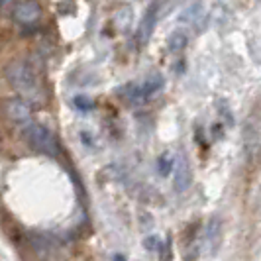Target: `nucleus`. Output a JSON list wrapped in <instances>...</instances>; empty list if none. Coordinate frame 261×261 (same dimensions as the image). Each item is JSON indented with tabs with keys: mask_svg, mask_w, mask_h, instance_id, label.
<instances>
[{
	"mask_svg": "<svg viewBox=\"0 0 261 261\" xmlns=\"http://www.w3.org/2000/svg\"><path fill=\"white\" fill-rule=\"evenodd\" d=\"M157 12H159V4H151L147 10H145L144 18L140 22V28H138V41L144 45L149 41L151 34H153V28H155L157 22Z\"/></svg>",
	"mask_w": 261,
	"mask_h": 261,
	"instance_id": "nucleus-6",
	"label": "nucleus"
},
{
	"mask_svg": "<svg viewBox=\"0 0 261 261\" xmlns=\"http://www.w3.org/2000/svg\"><path fill=\"white\" fill-rule=\"evenodd\" d=\"M157 169H159V175L169 177L171 171L175 169V159H173L169 153H163V155L157 159Z\"/></svg>",
	"mask_w": 261,
	"mask_h": 261,
	"instance_id": "nucleus-9",
	"label": "nucleus"
},
{
	"mask_svg": "<svg viewBox=\"0 0 261 261\" xmlns=\"http://www.w3.org/2000/svg\"><path fill=\"white\" fill-rule=\"evenodd\" d=\"M145 248L149 251H161V242L157 238H147L145 240Z\"/></svg>",
	"mask_w": 261,
	"mask_h": 261,
	"instance_id": "nucleus-11",
	"label": "nucleus"
},
{
	"mask_svg": "<svg viewBox=\"0 0 261 261\" xmlns=\"http://www.w3.org/2000/svg\"><path fill=\"white\" fill-rule=\"evenodd\" d=\"M187 43H189V38H187V34H185L183 30H177V32H173L169 36V49L171 51H183L185 47H187Z\"/></svg>",
	"mask_w": 261,
	"mask_h": 261,
	"instance_id": "nucleus-8",
	"label": "nucleus"
},
{
	"mask_svg": "<svg viewBox=\"0 0 261 261\" xmlns=\"http://www.w3.org/2000/svg\"><path fill=\"white\" fill-rule=\"evenodd\" d=\"M161 89H163V77L157 73V75H151L147 81H144L142 85H128L124 92L132 102H145L149 96H153Z\"/></svg>",
	"mask_w": 261,
	"mask_h": 261,
	"instance_id": "nucleus-3",
	"label": "nucleus"
},
{
	"mask_svg": "<svg viewBox=\"0 0 261 261\" xmlns=\"http://www.w3.org/2000/svg\"><path fill=\"white\" fill-rule=\"evenodd\" d=\"M114 261H126V257H124V255H120V253H118V255H114Z\"/></svg>",
	"mask_w": 261,
	"mask_h": 261,
	"instance_id": "nucleus-12",
	"label": "nucleus"
},
{
	"mask_svg": "<svg viewBox=\"0 0 261 261\" xmlns=\"http://www.w3.org/2000/svg\"><path fill=\"white\" fill-rule=\"evenodd\" d=\"M8 2H12V0H4V4H8Z\"/></svg>",
	"mask_w": 261,
	"mask_h": 261,
	"instance_id": "nucleus-13",
	"label": "nucleus"
},
{
	"mask_svg": "<svg viewBox=\"0 0 261 261\" xmlns=\"http://www.w3.org/2000/svg\"><path fill=\"white\" fill-rule=\"evenodd\" d=\"M175 189L179 191V193H183L185 189L191 185V173H189V165L181 161L177 167H175Z\"/></svg>",
	"mask_w": 261,
	"mask_h": 261,
	"instance_id": "nucleus-7",
	"label": "nucleus"
},
{
	"mask_svg": "<svg viewBox=\"0 0 261 261\" xmlns=\"http://www.w3.org/2000/svg\"><path fill=\"white\" fill-rule=\"evenodd\" d=\"M75 106H77L79 110L87 112V110H92V108H94V102H92L91 98H87V96H77V98H75Z\"/></svg>",
	"mask_w": 261,
	"mask_h": 261,
	"instance_id": "nucleus-10",
	"label": "nucleus"
},
{
	"mask_svg": "<svg viewBox=\"0 0 261 261\" xmlns=\"http://www.w3.org/2000/svg\"><path fill=\"white\" fill-rule=\"evenodd\" d=\"M4 77L10 83L14 91L18 92L30 108H39L45 102V94L39 85V79L34 71V67L28 61H12L4 69Z\"/></svg>",
	"mask_w": 261,
	"mask_h": 261,
	"instance_id": "nucleus-1",
	"label": "nucleus"
},
{
	"mask_svg": "<svg viewBox=\"0 0 261 261\" xmlns=\"http://www.w3.org/2000/svg\"><path fill=\"white\" fill-rule=\"evenodd\" d=\"M41 16V8L36 0H24L14 8V20L22 26H32L36 24Z\"/></svg>",
	"mask_w": 261,
	"mask_h": 261,
	"instance_id": "nucleus-4",
	"label": "nucleus"
},
{
	"mask_svg": "<svg viewBox=\"0 0 261 261\" xmlns=\"http://www.w3.org/2000/svg\"><path fill=\"white\" fill-rule=\"evenodd\" d=\"M22 134H24V140L32 145L36 151L39 153H47V155H57L59 147H57V142L53 138V134L45 126H41L38 122H28L22 126Z\"/></svg>",
	"mask_w": 261,
	"mask_h": 261,
	"instance_id": "nucleus-2",
	"label": "nucleus"
},
{
	"mask_svg": "<svg viewBox=\"0 0 261 261\" xmlns=\"http://www.w3.org/2000/svg\"><path fill=\"white\" fill-rule=\"evenodd\" d=\"M4 110H6L8 118L14 120L16 124H20V126H24V124H28V122H32V108H30L24 100H20V98L6 100Z\"/></svg>",
	"mask_w": 261,
	"mask_h": 261,
	"instance_id": "nucleus-5",
	"label": "nucleus"
}]
</instances>
